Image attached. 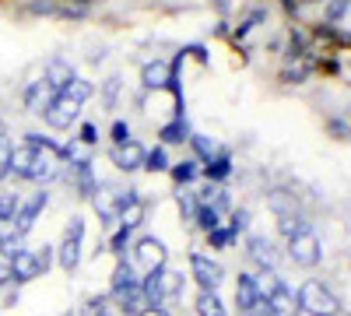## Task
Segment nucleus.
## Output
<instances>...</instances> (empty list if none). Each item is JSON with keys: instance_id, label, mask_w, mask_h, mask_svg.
Masks as SVG:
<instances>
[{"instance_id": "nucleus-31", "label": "nucleus", "mask_w": 351, "mask_h": 316, "mask_svg": "<svg viewBox=\"0 0 351 316\" xmlns=\"http://www.w3.org/2000/svg\"><path fill=\"white\" fill-rule=\"evenodd\" d=\"M11 176V141L0 134V183Z\"/></svg>"}, {"instance_id": "nucleus-7", "label": "nucleus", "mask_w": 351, "mask_h": 316, "mask_svg": "<svg viewBox=\"0 0 351 316\" xmlns=\"http://www.w3.org/2000/svg\"><path fill=\"white\" fill-rule=\"evenodd\" d=\"M190 271H193V281L200 284L204 292H218V284L225 278L221 264L211 260V256H204V253H190Z\"/></svg>"}, {"instance_id": "nucleus-44", "label": "nucleus", "mask_w": 351, "mask_h": 316, "mask_svg": "<svg viewBox=\"0 0 351 316\" xmlns=\"http://www.w3.org/2000/svg\"><path fill=\"white\" fill-rule=\"evenodd\" d=\"M74 4H88V0H74Z\"/></svg>"}, {"instance_id": "nucleus-29", "label": "nucleus", "mask_w": 351, "mask_h": 316, "mask_svg": "<svg viewBox=\"0 0 351 316\" xmlns=\"http://www.w3.org/2000/svg\"><path fill=\"white\" fill-rule=\"evenodd\" d=\"M144 169H148V172H165V169H169V155H165V148H155V151L144 155Z\"/></svg>"}, {"instance_id": "nucleus-35", "label": "nucleus", "mask_w": 351, "mask_h": 316, "mask_svg": "<svg viewBox=\"0 0 351 316\" xmlns=\"http://www.w3.org/2000/svg\"><path fill=\"white\" fill-rule=\"evenodd\" d=\"M116 95H120V77H109V81H106V88H102V102H106V109L116 106Z\"/></svg>"}, {"instance_id": "nucleus-25", "label": "nucleus", "mask_w": 351, "mask_h": 316, "mask_svg": "<svg viewBox=\"0 0 351 316\" xmlns=\"http://www.w3.org/2000/svg\"><path fill=\"white\" fill-rule=\"evenodd\" d=\"M64 95H71V99H77V102L84 106L88 99L95 95V84H92V81H84V77H74V81L67 84V88H64Z\"/></svg>"}, {"instance_id": "nucleus-17", "label": "nucleus", "mask_w": 351, "mask_h": 316, "mask_svg": "<svg viewBox=\"0 0 351 316\" xmlns=\"http://www.w3.org/2000/svg\"><path fill=\"white\" fill-rule=\"evenodd\" d=\"M43 81L53 88V95H60V92L67 88V84L74 81V67H71L67 60H60V56H56V60H49V67H46Z\"/></svg>"}, {"instance_id": "nucleus-41", "label": "nucleus", "mask_w": 351, "mask_h": 316, "mask_svg": "<svg viewBox=\"0 0 351 316\" xmlns=\"http://www.w3.org/2000/svg\"><path fill=\"white\" fill-rule=\"evenodd\" d=\"M11 281H14V278H11V264H8V260H0V289H8Z\"/></svg>"}, {"instance_id": "nucleus-9", "label": "nucleus", "mask_w": 351, "mask_h": 316, "mask_svg": "<svg viewBox=\"0 0 351 316\" xmlns=\"http://www.w3.org/2000/svg\"><path fill=\"white\" fill-rule=\"evenodd\" d=\"M8 264H11V278L18 281V284H28V281H36L39 274H43V264H39V253L36 250H14L11 256H8Z\"/></svg>"}, {"instance_id": "nucleus-16", "label": "nucleus", "mask_w": 351, "mask_h": 316, "mask_svg": "<svg viewBox=\"0 0 351 316\" xmlns=\"http://www.w3.org/2000/svg\"><path fill=\"white\" fill-rule=\"evenodd\" d=\"M92 200H95L99 218H102L106 225H112V221H116V215H120V190H112V186H99Z\"/></svg>"}, {"instance_id": "nucleus-45", "label": "nucleus", "mask_w": 351, "mask_h": 316, "mask_svg": "<svg viewBox=\"0 0 351 316\" xmlns=\"http://www.w3.org/2000/svg\"><path fill=\"white\" fill-rule=\"evenodd\" d=\"M106 316H109V313H106Z\"/></svg>"}, {"instance_id": "nucleus-5", "label": "nucleus", "mask_w": 351, "mask_h": 316, "mask_svg": "<svg viewBox=\"0 0 351 316\" xmlns=\"http://www.w3.org/2000/svg\"><path fill=\"white\" fill-rule=\"evenodd\" d=\"M81 243H84V221L81 218H71V225L64 228L60 246H56V260H60V267L67 274L77 271V264H81Z\"/></svg>"}, {"instance_id": "nucleus-27", "label": "nucleus", "mask_w": 351, "mask_h": 316, "mask_svg": "<svg viewBox=\"0 0 351 316\" xmlns=\"http://www.w3.org/2000/svg\"><path fill=\"white\" fill-rule=\"evenodd\" d=\"M18 208H21L18 193H0V221H14Z\"/></svg>"}, {"instance_id": "nucleus-23", "label": "nucleus", "mask_w": 351, "mask_h": 316, "mask_svg": "<svg viewBox=\"0 0 351 316\" xmlns=\"http://www.w3.org/2000/svg\"><path fill=\"white\" fill-rule=\"evenodd\" d=\"M278 228L291 239L295 232H302V228H309V225H306V218H302L299 211H285V215H278Z\"/></svg>"}, {"instance_id": "nucleus-30", "label": "nucleus", "mask_w": 351, "mask_h": 316, "mask_svg": "<svg viewBox=\"0 0 351 316\" xmlns=\"http://www.w3.org/2000/svg\"><path fill=\"white\" fill-rule=\"evenodd\" d=\"M130 232H134V228H123V225H120V228H116V236L109 239V250H112L116 256H123V253H127V246H130Z\"/></svg>"}, {"instance_id": "nucleus-8", "label": "nucleus", "mask_w": 351, "mask_h": 316, "mask_svg": "<svg viewBox=\"0 0 351 316\" xmlns=\"http://www.w3.org/2000/svg\"><path fill=\"white\" fill-rule=\"evenodd\" d=\"M165 243L162 239H155V236H144V239H137L134 243V260H137V267L148 274V271H158V267H165Z\"/></svg>"}, {"instance_id": "nucleus-21", "label": "nucleus", "mask_w": 351, "mask_h": 316, "mask_svg": "<svg viewBox=\"0 0 351 316\" xmlns=\"http://www.w3.org/2000/svg\"><path fill=\"white\" fill-rule=\"evenodd\" d=\"M197 316H225V302L218 299V292H197Z\"/></svg>"}, {"instance_id": "nucleus-22", "label": "nucleus", "mask_w": 351, "mask_h": 316, "mask_svg": "<svg viewBox=\"0 0 351 316\" xmlns=\"http://www.w3.org/2000/svg\"><path fill=\"white\" fill-rule=\"evenodd\" d=\"M204 176H208L211 183L228 180V176H232V158H228V155H215V158L208 162V169H204Z\"/></svg>"}, {"instance_id": "nucleus-3", "label": "nucleus", "mask_w": 351, "mask_h": 316, "mask_svg": "<svg viewBox=\"0 0 351 316\" xmlns=\"http://www.w3.org/2000/svg\"><path fill=\"white\" fill-rule=\"evenodd\" d=\"M295 302H299V309H306L309 316H341V302H337V295L327 289L324 281H316V278H309V281L299 284Z\"/></svg>"}, {"instance_id": "nucleus-28", "label": "nucleus", "mask_w": 351, "mask_h": 316, "mask_svg": "<svg viewBox=\"0 0 351 316\" xmlns=\"http://www.w3.org/2000/svg\"><path fill=\"white\" fill-rule=\"evenodd\" d=\"M169 169H172V176H176V183H180V186H183V183H193L197 172H200L197 162H180V165H169Z\"/></svg>"}, {"instance_id": "nucleus-33", "label": "nucleus", "mask_w": 351, "mask_h": 316, "mask_svg": "<svg viewBox=\"0 0 351 316\" xmlns=\"http://www.w3.org/2000/svg\"><path fill=\"white\" fill-rule=\"evenodd\" d=\"M218 218H221L218 211H211V208H204V204H200V211H197V225L204 228V232H211V228H218V225H221Z\"/></svg>"}, {"instance_id": "nucleus-24", "label": "nucleus", "mask_w": 351, "mask_h": 316, "mask_svg": "<svg viewBox=\"0 0 351 316\" xmlns=\"http://www.w3.org/2000/svg\"><path fill=\"white\" fill-rule=\"evenodd\" d=\"M190 145H193V151H197V158L208 165L215 155H218V148H215V141L211 137H204V134H190Z\"/></svg>"}, {"instance_id": "nucleus-20", "label": "nucleus", "mask_w": 351, "mask_h": 316, "mask_svg": "<svg viewBox=\"0 0 351 316\" xmlns=\"http://www.w3.org/2000/svg\"><path fill=\"white\" fill-rule=\"evenodd\" d=\"M162 141H165V145H183V141H190V123H186V117H176L172 123H165V127H162Z\"/></svg>"}, {"instance_id": "nucleus-40", "label": "nucleus", "mask_w": 351, "mask_h": 316, "mask_svg": "<svg viewBox=\"0 0 351 316\" xmlns=\"http://www.w3.org/2000/svg\"><path fill=\"white\" fill-rule=\"evenodd\" d=\"M39 253V264H43V274L49 271V264H53V246H43V250H36Z\"/></svg>"}, {"instance_id": "nucleus-26", "label": "nucleus", "mask_w": 351, "mask_h": 316, "mask_svg": "<svg viewBox=\"0 0 351 316\" xmlns=\"http://www.w3.org/2000/svg\"><path fill=\"white\" fill-rule=\"evenodd\" d=\"M176 204H180V211H183L186 221H193L197 211H200V200H197V193H190V190H180V193H176Z\"/></svg>"}, {"instance_id": "nucleus-42", "label": "nucleus", "mask_w": 351, "mask_h": 316, "mask_svg": "<svg viewBox=\"0 0 351 316\" xmlns=\"http://www.w3.org/2000/svg\"><path fill=\"white\" fill-rule=\"evenodd\" d=\"M137 316H169V309H158V306H144Z\"/></svg>"}, {"instance_id": "nucleus-43", "label": "nucleus", "mask_w": 351, "mask_h": 316, "mask_svg": "<svg viewBox=\"0 0 351 316\" xmlns=\"http://www.w3.org/2000/svg\"><path fill=\"white\" fill-rule=\"evenodd\" d=\"M330 130H334V134H337V137H344V134H348V127H344V123H337V120H334V123H330Z\"/></svg>"}, {"instance_id": "nucleus-19", "label": "nucleus", "mask_w": 351, "mask_h": 316, "mask_svg": "<svg viewBox=\"0 0 351 316\" xmlns=\"http://www.w3.org/2000/svg\"><path fill=\"white\" fill-rule=\"evenodd\" d=\"M49 102H53V88H49L46 81H32V84H28V92H25L28 112H46Z\"/></svg>"}, {"instance_id": "nucleus-38", "label": "nucleus", "mask_w": 351, "mask_h": 316, "mask_svg": "<svg viewBox=\"0 0 351 316\" xmlns=\"http://www.w3.org/2000/svg\"><path fill=\"white\" fill-rule=\"evenodd\" d=\"M112 141H116V145H123V141H130V127H127L123 120H116V123H112Z\"/></svg>"}, {"instance_id": "nucleus-6", "label": "nucleus", "mask_w": 351, "mask_h": 316, "mask_svg": "<svg viewBox=\"0 0 351 316\" xmlns=\"http://www.w3.org/2000/svg\"><path fill=\"white\" fill-rule=\"evenodd\" d=\"M43 117L53 130H71V123H77V117H81V102L60 92V95H53V102L46 106Z\"/></svg>"}, {"instance_id": "nucleus-10", "label": "nucleus", "mask_w": 351, "mask_h": 316, "mask_svg": "<svg viewBox=\"0 0 351 316\" xmlns=\"http://www.w3.org/2000/svg\"><path fill=\"white\" fill-rule=\"evenodd\" d=\"M144 151L141 148V141H123V145H112V151H109V158H112V165L116 169H123V172H134V169H144Z\"/></svg>"}, {"instance_id": "nucleus-1", "label": "nucleus", "mask_w": 351, "mask_h": 316, "mask_svg": "<svg viewBox=\"0 0 351 316\" xmlns=\"http://www.w3.org/2000/svg\"><path fill=\"white\" fill-rule=\"evenodd\" d=\"M11 172L28 183H49L64 172V158L43 134H25V145L11 148Z\"/></svg>"}, {"instance_id": "nucleus-37", "label": "nucleus", "mask_w": 351, "mask_h": 316, "mask_svg": "<svg viewBox=\"0 0 351 316\" xmlns=\"http://www.w3.org/2000/svg\"><path fill=\"white\" fill-rule=\"evenodd\" d=\"M77 141H81L84 148H92L95 141H99V130H95V123H81V137H77Z\"/></svg>"}, {"instance_id": "nucleus-15", "label": "nucleus", "mask_w": 351, "mask_h": 316, "mask_svg": "<svg viewBox=\"0 0 351 316\" xmlns=\"http://www.w3.org/2000/svg\"><path fill=\"white\" fill-rule=\"evenodd\" d=\"M267 309H271V316H295V292L288 289L285 281H278L274 289L267 292Z\"/></svg>"}, {"instance_id": "nucleus-36", "label": "nucleus", "mask_w": 351, "mask_h": 316, "mask_svg": "<svg viewBox=\"0 0 351 316\" xmlns=\"http://www.w3.org/2000/svg\"><path fill=\"white\" fill-rule=\"evenodd\" d=\"M306 74H309V67H306V64H299V67H288V71L281 74V81H288V84H299V81H306Z\"/></svg>"}, {"instance_id": "nucleus-12", "label": "nucleus", "mask_w": 351, "mask_h": 316, "mask_svg": "<svg viewBox=\"0 0 351 316\" xmlns=\"http://www.w3.org/2000/svg\"><path fill=\"white\" fill-rule=\"evenodd\" d=\"M49 204V193H32V200H25V204L18 208V215H14V228H18V236H28L32 232V225H36V218H39V211Z\"/></svg>"}, {"instance_id": "nucleus-4", "label": "nucleus", "mask_w": 351, "mask_h": 316, "mask_svg": "<svg viewBox=\"0 0 351 316\" xmlns=\"http://www.w3.org/2000/svg\"><path fill=\"white\" fill-rule=\"evenodd\" d=\"M288 256H291V264H299V267H316L319 256H324L319 236L313 232V228H302V232H295V236L288 239Z\"/></svg>"}, {"instance_id": "nucleus-39", "label": "nucleus", "mask_w": 351, "mask_h": 316, "mask_svg": "<svg viewBox=\"0 0 351 316\" xmlns=\"http://www.w3.org/2000/svg\"><path fill=\"white\" fill-rule=\"evenodd\" d=\"M348 4H351V0H334V4H330V11H327V18H330V21H337V18H344V11H348Z\"/></svg>"}, {"instance_id": "nucleus-14", "label": "nucleus", "mask_w": 351, "mask_h": 316, "mask_svg": "<svg viewBox=\"0 0 351 316\" xmlns=\"http://www.w3.org/2000/svg\"><path fill=\"white\" fill-rule=\"evenodd\" d=\"M176 77V64H165V60H152L141 67V84L144 88H169V81Z\"/></svg>"}, {"instance_id": "nucleus-18", "label": "nucleus", "mask_w": 351, "mask_h": 316, "mask_svg": "<svg viewBox=\"0 0 351 316\" xmlns=\"http://www.w3.org/2000/svg\"><path fill=\"white\" fill-rule=\"evenodd\" d=\"M260 289H256V278L253 274H239V284H236V302H239V313H250L256 302H260Z\"/></svg>"}, {"instance_id": "nucleus-13", "label": "nucleus", "mask_w": 351, "mask_h": 316, "mask_svg": "<svg viewBox=\"0 0 351 316\" xmlns=\"http://www.w3.org/2000/svg\"><path fill=\"white\" fill-rule=\"evenodd\" d=\"M123 228H137L144 221V200L137 197V190H120V215H116Z\"/></svg>"}, {"instance_id": "nucleus-2", "label": "nucleus", "mask_w": 351, "mask_h": 316, "mask_svg": "<svg viewBox=\"0 0 351 316\" xmlns=\"http://www.w3.org/2000/svg\"><path fill=\"white\" fill-rule=\"evenodd\" d=\"M141 295H144V302H148V306L165 309V306H172L176 299L183 295V274L165 271V267L148 271V274L141 278Z\"/></svg>"}, {"instance_id": "nucleus-11", "label": "nucleus", "mask_w": 351, "mask_h": 316, "mask_svg": "<svg viewBox=\"0 0 351 316\" xmlns=\"http://www.w3.org/2000/svg\"><path fill=\"white\" fill-rule=\"evenodd\" d=\"M246 253H250V260L260 267V271H274L278 267V250L267 236H250L246 239Z\"/></svg>"}, {"instance_id": "nucleus-34", "label": "nucleus", "mask_w": 351, "mask_h": 316, "mask_svg": "<svg viewBox=\"0 0 351 316\" xmlns=\"http://www.w3.org/2000/svg\"><path fill=\"white\" fill-rule=\"evenodd\" d=\"M250 228V211H232V221H228V232L232 236H239Z\"/></svg>"}, {"instance_id": "nucleus-32", "label": "nucleus", "mask_w": 351, "mask_h": 316, "mask_svg": "<svg viewBox=\"0 0 351 316\" xmlns=\"http://www.w3.org/2000/svg\"><path fill=\"white\" fill-rule=\"evenodd\" d=\"M208 239H211V246H215V250H228L232 243H236V236H232L228 228H221V225H218V228H211Z\"/></svg>"}]
</instances>
